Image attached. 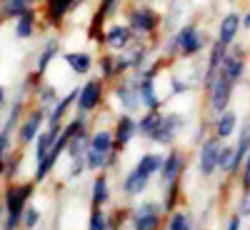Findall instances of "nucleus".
Instances as JSON below:
<instances>
[{
	"instance_id": "nucleus-1",
	"label": "nucleus",
	"mask_w": 250,
	"mask_h": 230,
	"mask_svg": "<svg viewBox=\"0 0 250 230\" xmlns=\"http://www.w3.org/2000/svg\"><path fill=\"white\" fill-rule=\"evenodd\" d=\"M38 185L33 180H15L5 183L0 195V230H20L23 228V213L33 203Z\"/></svg>"
},
{
	"instance_id": "nucleus-2",
	"label": "nucleus",
	"mask_w": 250,
	"mask_h": 230,
	"mask_svg": "<svg viewBox=\"0 0 250 230\" xmlns=\"http://www.w3.org/2000/svg\"><path fill=\"white\" fill-rule=\"evenodd\" d=\"M160 23L163 15L148 3H133L125 10V25L135 33V38H158Z\"/></svg>"
},
{
	"instance_id": "nucleus-3",
	"label": "nucleus",
	"mask_w": 250,
	"mask_h": 230,
	"mask_svg": "<svg viewBox=\"0 0 250 230\" xmlns=\"http://www.w3.org/2000/svg\"><path fill=\"white\" fill-rule=\"evenodd\" d=\"M130 230H163L165 225V208L160 200H140L130 208Z\"/></svg>"
},
{
	"instance_id": "nucleus-4",
	"label": "nucleus",
	"mask_w": 250,
	"mask_h": 230,
	"mask_svg": "<svg viewBox=\"0 0 250 230\" xmlns=\"http://www.w3.org/2000/svg\"><path fill=\"white\" fill-rule=\"evenodd\" d=\"M233 90H235V85L218 70L215 78L208 80L203 85V93H205V100H208V110H210L213 115L228 110L230 103H233Z\"/></svg>"
},
{
	"instance_id": "nucleus-5",
	"label": "nucleus",
	"mask_w": 250,
	"mask_h": 230,
	"mask_svg": "<svg viewBox=\"0 0 250 230\" xmlns=\"http://www.w3.org/2000/svg\"><path fill=\"white\" fill-rule=\"evenodd\" d=\"M105 85L108 83L103 80V78H88L83 85L78 88V98H75V113L80 115H88L95 113L103 103H105Z\"/></svg>"
},
{
	"instance_id": "nucleus-6",
	"label": "nucleus",
	"mask_w": 250,
	"mask_h": 230,
	"mask_svg": "<svg viewBox=\"0 0 250 230\" xmlns=\"http://www.w3.org/2000/svg\"><path fill=\"white\" fill-rule=\"evenodd\" d=\"M113 100L120 113H128V115H135L143 105H140V95H138V80L133 75H125V78H118L113 83Z\"/></svg>"
},
{
	"instance_id": "nucleus-7",
	"label": "nucleus",
	"mask_w": 250,
	"mask_h": 230,
	"mask_svg": "<svg viewBox=\"0 0 250 230\" xmlns=\"http://www.w3.org/2000/svg\"><path fill=\"white\" fill-rule=\"evenodd\" d=\"M45 120H48V113L43 108H30L23 120H20L18 125V130H15V145L18 148H28V145L35 143V138L40 135V130L45 128Z\"/></svg>"
},
{
	"instance_id": "nucleus-8",
	"label": "nucleus",
	"mask_w": 250,
	"mask_h": 230,
	"mask_svg": "<svg viewBox=\"0 0 250 230\" xmlns=\"http://www.w3.org/2000/svg\"><path fill=\"white\" fill-rule=\"evenodd\" d=\"M223 145L225 140L210 135V138H205L200 145H198V158H195V168L200 173V178H213L218 173V155L223 150Z\"/></svg>"
},
{
	"instance_id": "nucleus-9",
	"label": "nucleus",
	"mask_w": 250,
	"mask_h": 230,
	"mask_svg": "<svg viewBox=\"0 0 250 230\" xmlns=\"http://www.w3.org/2000/svg\"><path fill=\"white\" fill-rule=\"evenodd\" d=\"M185 168H188V153L183 148H178V145L168 148V153H163V168L158 173L160 188L168 185V183H175V180H183Z\"/></svg>"
},
{
	"instance_id": "nucleus-10",
	"label": "nucleus",
	"mask_w": 250,
	"mask_h": 230,
	"mask_svg": "<svg viewBox=\"0 0 250 230\" xmlns=\"http://www.w3.org/2000/svg\"><path fill=\"white\" fill-rule=\"evenodd\" d=\"M185 125H188V120H185L183 113H165L160 128H158V133L153 135L150 143L160 145V148H173L180 138V133L185 130Z\"/></svg>"
},
{
	"instance_id": "nucleus-11",
	"label": "nucleus",
	"mask_w": 250,
	"mask_h": 230,
	"mask_svg": "<svg viewBox=\"0 0 250 230\" xmlns=\"http://www.w3.org/2000/svg\"><path fill=\"white\" fill-rule=\"evenodd\" d=\"M245 70H248V58H245V50L235 43L228 48L223 63H220V73L233 83V85H240L243 78H245Z\"/></svg>"
},
{
	"instance_id": "nucleus-12",
	"label": "nucleus",
	"mask_w": 250,
	"mask_h": 230,
	"mask_svg": "<svg viewBox=\"0 0 250 230\" xmlns=\"http://www.w3.org/2000/svg\"><path fill=\"white\" fill-rule=\"evenodd\" d=\"M138 138V118L128 113H118L115 125H113V140H115V150L123 153L128 145Z\"/></svg>"
},
{
	"instance_id": "nucleus-13",
	"label": "nucleus",
	"mask_w": 250,
	"mask_h": 230,
	"mask_svg": "<svg viewBox=\"0 0 250 230\" xmlns=\"http://www.w3.org/2000/svg\"><path fill=\"white\" fill-rule=\"evenodd\" d=\"M135 40V33L125 23H113L103 30V48H108V53H123Z\"/></svg>"
},
{
	"instance_id": "nucleus-14",
	"label": "nucleus",
	"mask_w": 250,
	"mask_h": 230,
	"mask_svg": "<svg viewBox=\"0 0 250 230\" xmlns=\"http://www.w3.org/2000/svg\"><path fill=\"white\" fill-rule=\"evenodd\" d=\"M83 3H85V0H45L43 3V18H45V23H50V28H60L62 20Z\"/></svg>"
},
{
	"instance_id": "nucleus-15",
	"label": "nucleus",
	"mask_w": 250,
	"mask_h": 230,
	"mask_svg": "<svg viewBox=\"0 0 250 230\" xmlns=\"http://www.w3.org/2000/svg\"><path fill=\"white\" fill-rule=\"evenodd\" d=\"M240 30H243V15L238 10H230V13H225L218 20V35H215V40L230 48V45H235Z\"/></svg>"
},
{
	"instance_id": "nucleus-16",
	"label": "nucleus",
	"mask_w": 250,
	"mask_h": 230,
	"mask_svg": "<svg viewBox=\"0 0 250 230\" xmlns=\"http://www.w3.org/2000/svg\"><path fill=\"white\" fill-rule=\"evenodd\" d=\"M238 120H240L238 113H235L233 108H228V110L213 115V120H210V133H213L215 138H220V140L233 138V135L238 133V125H240Z\"/></svg>"
},
{
	"instance_id": "nucleus-17",
	"label": "nucleus",
	"mask_w": 250,
	"mask_h": 230,
	"mask_svg": "<svg viewBox=\"0 0 250 230\" xmlns=\"http://www.w3.org/2000/svg\"><path fill=\"white\" fill-rule=\"evenodd\" d=\"M113 200V190H110V178L108 173H95L93 183H90V208H108Z\"/></svg>"
},
{
	"instance_id": "nucleus-18",
	"label": "nucleus",
	"mask_w": 250,
	"mask_h": 230,
	"mask_svg": "<svg viewBox=\"0 0 250 230\" xmlns=\"http://www.w3.org/2000/svg\"><path fill=\"white\" fill-rule=\"evenodd\" d=\"M75 98H78V88L68 90L65 95H62V98L55 103L53 110L48 113L45 128H62V123L68 120V110H70V108H75Z\"/></svg>"
},
{
	"instance_id": "nucleus-19",
	"label": "nucleus",
	"mask_w": 250,
	"mask_h": 230,
	"mask_svg": "<svg viewBox=\"0 0 250 230\" xmlns=\"http://www.w3.org/2000/svg\"><path fill=\"white\" fill-rule=\"evenodd\" d=\"M138 80V95H140V105L143 110H160L165 103L158 93V85L153 78H135Z\"/></svg>"
},
{
	"instance_id": "nucleus-20",
	"label": "nucleus",
	"mask_w": 250,
	"mask_h": 230,
	"mask_svg": "<svg viewBox=\"0 0 250 230\" xmlns=\"http://www.w3.org/2000/svg\"><path fill=\"white\" fill-rule=\"evenodd\" d=\"M148 188H150V178L138 173L135 168L128 170V173L123 175V180H120V193L125 198H140L145 190H148Z\"/></svg>"
},
{
	"instance_id": "nucleus-21",
	"label": "nucleus",
	"mask_w": 250,
	"mask_h": 230,
	"mask_svg": "<svg viewBox=\"0 0 250 230\" xmlns=\"http://www.w3.org/2000/svg\"><path fill=\"white\" fill-rule=\"evenodd\" d=\"M60 53H62L60 40H58V38H48L45 43H43V48H40V53H38V60H35V68H33V70H35L40 78H45L48 68L53 65L55 58H60Z\"/></svg>"
},
{
	"instance_id": "nucleus-22",
	"label": "nucleus",
	"mask_w": 250,
	"mask_h": 230,
	"mask_svg": "<svg viewBox=\"0 0 250 230\" xmlns=\"http://www.w3.org/2000/svg\"><path fill=\"white\" fill-rule=\"evenodd\" d=\"M62 63L68 65V70L73 75H88L95 65V60L90 53L85 50H68V53H62Z\"/></svg>"
},
{
	"instance_id": "nucleus-23",
	"label": "nucleus",
	"mask_w": 250,
	"mask_h": 230,
	"mask_svg": "<svg viewBox=\"0 0 250 230\" xmlns=\"http://www.w3.org/2000/svg\"><path fill=\"white\" fill-rule=\"evenodd\" d=\"M163 110H145L140 113L138 118V138H145V140H153V135L158 133L160 123H163Z\"/></svg>"
},
{
	"instance_id": "nucleus-24",
	"label": "nucleus",
	"mask_w": 250,
	"mask_h": 230,
	"mask_svg": "<svg viewBox=\"0 0 250 230\" xmlns=\"http://www.w3.org/2000/svg\"><path fill=\"white\" fill-rule=\"evenodd\" d=\"M60 130H62V128H43V130H40V135H38L35 143H33V158H35V163H40V160L50 153V148L55 145Z\"/></svg>"
},
{
	"instance_id": "nucleus-25",
	"label": "nucleus",
	"mask_w": 250,
	"mask_h": 230,
	"mask_svg": "<svg viewBox=\"0 0 250 230\" xmlns=\"http://www.w3.org/2000/svg\"><path fill=\"white\" fill-rule=\"evenodd\" d=\"M88 150H95L100 155H110L115 150V140H113V130L108 128H95L90 130V148Z\"/></svg>"
},
{
	"instance_id": "nucleus-26",
	"label": "nucleus",
	"mask_w": 250,
	"mask_h": 230,
	"mask_svg": "<svg viewBox=\"0 0 250 230\" xmlns=\"http://www.w3.org/2000/svg\"><path fill=\"white\" fill-rule=\"evenodd\" d=\"M180 195H183V180H175L160 188V203L165 208V215L180 208Z\"/></svg>"
},
{
	"instance_id": "nucleus-27",
	"label": "nucleus",
	"mask_w": 250,
	"mask_h": 230,
	"mask_svg": "<svg viewBox=\"0 0 250 230\" xmlns=\"http://www.w3.org/2000/svg\"><path fill=\"white\" fill-rule=\"evenodd\" d=\"M35 8V0H3L0 3V18H3V23H15V20L23 15L25 10Z\"/></svg>"
},
{
	"instance_id": "nucleus-28",
	"label": "nucleus",
	"mask_w": 250,
	"mask_h": 230,
	"mask_svg": "<svg viewBox=\"0 0 250 230\" xmlns=\"http://www.w3.org/2000/svg\"><path fill=\"white\" fill-rule=\"evenodd\" d=\"M23 163H25V153H23V148H15L8 153V158H5V170H3V180L5 183H15L18 178H20V170H23Z\"/></svg>"
},
{
	"instance_id": "nucleus-29",
	"label": "nucleus",
	"mask_w": 250,
	"mask_h": 230,
	"mask_svg": "<svg viewBox=\"0 0 250 230\" xmlns=\"http://www.w3.org/2000/svg\"><path fill=\"white\" fill-rule=\"evenodd\" d=\"M35 28H38V10L30 8L15 20V38L18 40H30L35 35Z\"/></svg>"
},
{
	"instance_id": "nucleus-30",
	"label": "nucleus",
	"mask_w": 250,
	"mask_h": 230,
	"mask_svg": "<svg viewBox=\"0 0 250 230\" xmlns=\"http://www.w3.org/2000/svg\"><path fill=\"white\" fill-rule=\"evenodd\" d=\"M163 230H198V225H195V220H193L190 213L183 210V208H178V210L165 215Z\"/></svg>"
},
{
	"instance_id": "nucleus-31",
	"label": "nucleus",
	"mask_w": 250,
	"mask_h": 230,
	"mask_svg": "<svg viewBox=\"0 0 250 230\" xmlns=\"http://www.w3.org/2000/svg\"><path fill=\"white\" fill-rule=\"evenodd\" d=\"M133 168L138 170V173H143V175H148L150 180L160 173V168H163V153H143L140 158H138V163L133 165Z\"/></svg>"
},
{
	"instance_id": "nucleus-32",
	"label": "nucleus",
	"mask_w": 250,
	"mask_h": 230,
	"mask_svg": "<svg viewBox=\"0 0 250 230\" xmlns=\"http://www.w3.org/2000/svg\"><path fill=\"white\" fill-rule=\"evenodd\" d=\"M183 8H185V0H170L168 10H165V15H163L160 30H168V33L178 30L180 28V13H183Z\"/></svg>"
},
{
	"instance_id": "nucleus-33",
	"label": "nucleus",
	"mask_w": 250,
	"mask_h": 230,
	"mask_svg": "<svg viewBox=\"0 0 250 230\" xmlns=\"http://www.w3.org/2000/svg\"><path fill=\"white\" fill-rule=\"evenodd\" d=\"M33 95H35V105H38V108H43L45 113H50V110H53V105L60 100L58 88H55V85H50V83H43V85H40Z\"/></svg>"
},
{
	"instance_id": "nucleus-34",
	"label": "nucleus",
	"mask_w": 250,
	"mask_h": 230,
	"mask_svg": "<svg viewBox=\"0 0 250 230\" xmlns=\"http://www.w3.org/2000/svg\"><path fill=\"white\" fill-rule=\"evenodd\" d=\"M88 148H90V130H83L80 135H75V138L68 143V148H65V158H68V160L85 158Z\"/></svg>"
},
{
	"instance_id": "nucleus-35",
	"label": "nucleus",
	"mask_w": 250,
	"mask_h": 230,
	"mask_svg": "<svg viewBox=\"0 0 250 230\" xmlns=\"http://www.w3.org/2000/svg\"><path fill=\"white\" fill-rule=\"evenodd\" d=\"M98 70H100L98 78H103L105 83L115 80V53H100V58H98Z\"/></svg>"
},
{
	"instance_id": "nucleus-36",
	"label": "nucleus",
	"mask_w": 250,
	"mask_h": 230,
	"mask_svg": "<svg viewBox=\"0 0 250 230\" xmlns=\"http://www.w3.org/2000/svg\"><path fill=\"white\" fill-rule=\"evenodd\" d=\"M88 230H108V210L105 208H90Z\"/></svg>"
},
{
	"instance_id": "nucleus-37",
	"label": "nucleus",
	"mask_w": 250,
	"mask_h": 230,
	"mask_svg": "<svg viewBox=\"0 0 250 230\" xmlns=\"http://www.w3.org/2000/svg\"><path fill=\"white\" fill-rule=\"evenodd\" d=\"M40 223H43V213H40V208L38 205H28L25 208V213H23V228L20 230H35Z\"/></svg>"
},
{
	"instance_id": "nucleus-38",
	"label": "nucleus",
	"mask_w": 250,
	"mask_h": 230,
	"mask_svg": "<svg viewBox=\"0 0 250 230\" xmlns=\"http://www.w3.org/2000/svg\"><path fill=\"white\" fill-rule=\"evenodd\" d=\"M233 153H235V150H233V145H230V143H225V145H223V150H220V155H218V170L225 173V175L230 173V168H233Z\"/></svg>"
},
{
	"instance_id": "nucleus-39",
	"label": "nucleus",
	"mask_w": 250,
	"mask_h": 230,
	"mask_svg": "<svg viewBox=\"0 0 250 230\" xmlns=\"http://www.w3.org/2000/svg\"><path fill=\"white\" fill-rule=\"evenodd\" d=\"M120 5H123V0H98V15L103 18V20H108V18H113L118 10H120Z\"/></svg>"
},
{
	"instance_id": "nucleus-40",
	"label": "nucleus",
	"mask_w": 250,
	"mask_h": 230,
	"mask_svg": "<svg viewBox=\"0 0 250 230\" xmlns=\"http://www.w3.org/2000/svg\"><path fill=\"white\" fill-rule=\"evenodd\" d=\"M15 148V135L8 130H0V163L8 158V153Z\"/></svg>"
},
{
	"instance_id": "nucleus-41",
	"label": "nucleus",
	"mask_w": 250,
	"mask_h": 230,
	"mask_svg": "<svg viewBox=\"0 0 250 230\" xmlns=\"http://www.w3.org/2000/svg\"><path fill=\"white\" fill-rule=\"evenodd\" d=\"M85 173H88V168H85V158H75V160H70L68 180H78V178H83Z\"/></svg>"
},
{
	"instance_id": "nucleus-42",
	"label": "nucleus",
	"mask_w": 250,
	"mask_h": 230,
	"mask_svg": "<svg viewBox=\"0 0 250 230\" xmlns=\"http://www.w3.org/2000/svg\"><path fill=\"white\" fill-rule=\"evenodd\" d=\"M238 178H240V190H243V193H250V153H248V158H245V163H243Z\"/></svg>"
},
{
	"instance_id": "nucleus-43",
	"label": "nucleus",
	"mask_w": 250,
	"mask_h": 230,
	"mask_svg": "<svg viewBox=\"0 0 250 230\" xmlns=\"http://www.w3.org/2000/svg\"><path fill=\"white\" fill-rule=\"evenodd\" d=\"M238 215L245 220L250 218V193H243L240 195V203H238Z\"/></svg>"
},
{
	"instance_id": "nucleus-44",
	"label": "nucleus",
	"mask_w": 250,
	"mask_h": 230,
	"mask_svg": "<svg viewBox=\"0 0 250 230\" xmlns=\"http://www.w3.org/2000/svg\"><path fill=\"white\" fill-rule=\"evenodd\" d=\"M225 230H243V218H240L238 213H235V215H230V220H228Z\"/></svg>"
},
{
	"instance_id": "nucleus-45",
	"label": "nucleus",
	"mask_w": 250,
	"mask_h": 230,
	"mask_svg": "<svg viewBox=\"0 0 250 230\" xmlns=\"http://www.w3.org/2000/svg\"><path fill=\"white\" fill-rule=\"evenodd\" d=\"M5 108H8V90L0 85V113H3Z\"/></svg>"
},
{
	"instance_id": "nucleus-46",
	"label": "nucleus",
	"mask_w": 250,
	"mask_h": 230,
	"mask_svg": "<svg viewBox=\"0 0 250 230\" xmlns=\"http://www.w3.org/2000/svg\"><path fill=\"white\" fill-rule=\"evenodd\" d=\"M243 30H250V8H248L245 15H243Z\"/></svg>"
},
{
	"instance_id": "nucleus-47",
	"label": "nucleus",
	"mask_w": 250,
	"mask_h": 230,
	"mask_svg": "<svg viewBox=\"0 0 250 230\" xmlns=\"http://www.w3.org/2000/svg\"><path fill=\"white\" fill-rule=\"evenodd\" d=\"M153 3H168V0H153Z\"/></svg>"
},
{
	"instance_id": "nucleus-48",
	"label": "nucleus",
	"mask_w": 250,
	"mask_h": 230,
	"mask_svg": "<svg viewBox=\"0 0 250 230\" xmlns=\"http://www.w3.org/2000/svg\"><path fill=\"white\" fill-rule=\"evenodd\" d=\"M225 3H235V0H225Z\"/></svg>"
},
{
	"instance_id": "nucleus-49",
	"label": "nucleus",
	"mask_w": 250,
	"mask_h": 230,
	"mask_svg": "<svg viewBox=\"0 0 250 230\" xmlns=\"http://www.w3.org/2000/svg\"><path fill=\"white\" fill-rule=\"evenodd\" d=\"M0 130H3V120H0Z\"/></svg>"
},
{
	"instance_id": "nucleus-50",
	"label": "nucleus",
	"mask_w": 250,
	"mask_h": 230,
	"mask_svg": "<svg viewBox=\"0 0 250 230\" xmlns=\"http://www.w3.org/2000/svg\"><path fill=\"white\" fill-rule=\"evenodd\" d=\"M0 25H3V18H0Z\"/></svg>"
},
{
	"instance_id": "nucleus-51",
	"label": "nucleus",
	"mask_w": 250,
	"mask_h": 230,
	"mask_svg": "<svg viewBox=\"0 0 250 230\" xmlns=\"http://www.w3.org/2000/svg\"><path fill=\"white\" fill-rule=\"evenodd\" d=\"M0 3H3V0H0Z\"/></svg>"
}]
</instances>
